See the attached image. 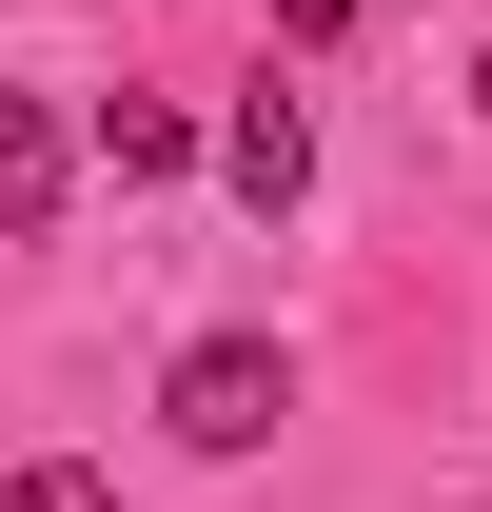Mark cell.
<instances>
[{
  "instance_id": "3957f363",
  "label": "cell",
  "mask_w": 492,
  "mask_h": 512,
  "mask_svg": "<svg viewBox=\"0 0 492 512\" xmlns=\"http://www.w3.org/2000/svg\"><path fill=\"white\" fill-rule=\"evenodd\" d=\"M60 178H79L60 99H20V79H0V237H40V217H60Z\"/></svg>"
},
{
  "instance_id": "7a4b0ae2",
  "label": "cell",
  "mask_w": 492,
  "mask_h": 512,
  "mask_svg": "<svg viewBox=\"0 0 492 512\" xmlns=\"http://www.w3.org/2000/svg\"><path fill=\"white\" fill-rule=\"evenodd\" d=\"M217 178H237L256 217H296V197H315V119H296V99H237V119H217Z\"/></svg>"
},
{
  "instance_id": "6da1fadb",
  "label": "cell",
  "mask_w": 492,
  "mask_h": 512,
  "mask_svg": "<svg viewBox=\"0 0 492 512\" xmlns=\"http://www.w3.org/2000/svg\"><path fill=\"white\" fill-rule=\"evenodd\" d=\"M276 414H296V355L276 335H197L178 375H158V434L178 453H276Z\"/></svg>"
},
{
  "instance_id": "5b68a950",
  "label": "cell",
  "mask_w": 492,
  "mask_h": 512,
  "mask_svg": "<svg viewBox=\"0 0 492 512\" xmlns=\"http://www.w3.org/2000/svg\"><path fill=\"white\" fill-rule=\"evenodd\" d=\"M0 512H119V493H99L79 453H20V473H0Z\"/></svg>"
},
{
  "instance_id": "8992f818",
  "label": "cell",
  "mask_w": 492,
  "mask_h": 512,
  "mask_svg": "<svg viewBox=\"0 0 492 512\" xmlns=\"http://www.w3.org/2000/svg\"><path fill=\"white\" fill-rule=\"evenodd\" d=\"M276 40H355V0H276Z\"/></svg>"
},
{
  "instance_id": "277c9868",
  "label": "cell",
  "mask_w": 492,
  "mask_h": 512,
  "mask_svg": "<svg viewBox=\"0 0 492 512\" xmlns=\"http://www.w3.org/2000/svg\"><path fill=\"white\" fill-rule=\"evenodd\" d=\"M99 158H119V178H178L197 119H178V99H99Z\"/></svg>"
}]
</instances>
